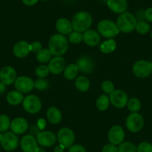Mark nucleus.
Listing matches in <instances>:
<instances>
[{
    "label": "nucleus",
    "mask_w": 152,
    "mask_h": 152,
    "mask_svg": "<svg viewBox=\"0 0 152 152\" xmlns=\"http://www.w3.org/2000/svg\"><path fill=\"white\" fill-rule=\"evenodd\" d=\"M69 43L64 34H55L51 37L49 42V49L52 55L61 56L68 50Z\"/></svg>",
    "instance_id": "obj_1"
},
{
    "label": "nucleus",
    "mask_w": 152,
    "mask_h": 152,
    "mask_svg": "<svg viewBox=\"0 0 152 152\" xmlns=\"http://www.w3.org/2000/svg\"><path fill=\"white\" fill-rule=\"evenodd\" d=\"M93 19L87 11H81L75 14L72 21V28L75 31L84 32L89 30L92 25Z\"/></svg>",
    "instance_id": "obj_2"
},
{
    "label": "nucleus",
    "mask_w": 152,
    "mask_h": 152,
    "mask_svg": "<svg viewBox=\"0 0 152 152\" xmlns=\"http://www.w3.org/2000/svg\"><path fill=\"white\" fill-rule=\"evenodd\" d=\"M137 19L129 12H124L118 17L116 25L119 31L123 33H129L135 29L137 26Z\"/></svg>",
    "instance_id": "obj_3"
},
{
    "label": "nucleus",
    "mask_w": 152,
    "mask_h": 152,
    "mask_svg": "<svg viewBox=\"0 0 152 152\" xmlns=\"http://www.w3.org/2000/svg\"><path fill=\"white\" fill-rule=\"evenodd\" d=\"M98 31L104 37H113L119 33L117 25L109 20H104L98 24Z\"/></svg>",
    "instance_id": "obj_4"
},
{
    "label": "nucleus",
    "mask_w": 152,
    "mask_h": 152,
    "mask_svg": "<svg viewBox=\"0 0 152 152\" xmlns=\"http://www.w3.org/2000/svg\"><path fill=\"white\" fill-rule=\"evenodd\" d=\"M23 106L25 110L28 113H37L42 107L41 101L34 95H29L23 99Z\"/></svg>",
    "instance_id": "obj_5"
},
{
    "label": "nucleus",
    "mask_w": 152,
    "mask_h": 152,
    "mask_svg": "<svg viewBox=\"0 0 152 152\" xmlns=\"http://www.w3.org/2000/svg\"><path fill=\"white\" fill-rule=\"evenodd\" d=\"M133 72L138 78H147L152 72V63L143 60L137 61L133 66Z\"/></svg>",
    "instance_id": "obj_6"
},
{
    "label": "nucleus",
    "mask_w": 152,
    "mask_h": 152,
    "mask_svg": "<svg viewBox=\"0 0 152 152\" xmlns=\"http://www.w3.org/2000/svg\"><path fill=\"white\" fill-rule=\"evenodd\" d=\"M144 125L142 116L138 113H132L126 119V127L131 132L136 133L140 131Z\"/></svg>",
    "instance_id": "obj_7"
},
{
    "label": "nucleus",
    "mask_w": 152,
    "mask_h": 152,
    "mask_svg": "<svg viewBox=\"0 0 152 152\" xmlns=\"http://www.w3.org/2000/svg\"><path fill=\"white\" fill-rule=\"evenodd\" d=\"M1 145L5 150L8 151L15 150L18 145V137L13 132H5L2 135L0 140Z\"/></svg>",
    "instance_id": "obj_8"
},
{
    "label": "nucleus",
    "mask_w": 152,
    "mask_h": 152,
    "mask_svg": "<svg viewBox=\"0 0 152 152\" xmlns=\"http://www.w3.org/2000/svg\"><path fill=\"white\" fill-rule=\"evenodd\" d=\"M58 140L59 144L64 148H69L75 141V134L70 128H61L58 133Z\"/></svg>",
    "instance_id": "obj_9"
},
{
    "label": "nucleus",
    "mask_w": 152,
    "mask_h": 152,
    "mask_svg": "<svg viewBox=\"0 0 152 152\" xmlns=\"http://www.w3.org/2000/svg\"><path fill=\"white\" fill-rule=\"evenodd\" d=\"M110 101L114 107L122 108L128 104V98L125 92L121 90H116L110 94Z\"/></svg>",
    "instance_id": "obj_10"
},
{
    "label": "nucleus",
    "mask_w": 152,
    "mask_h": 152,
    "mask_svg": "<svg viewBox=\"0 0 152 152\" xmlns=\"http://www.w3.org/2000/svg\"><path fill=\"white\" fill-rule=\"evenodd\" d=\"M14 86L17 91L26 93L31 91L34 87V82L27 76H20L14 81Z\"/></svg>",
    "instance_id": "obj_11"
},
{
    "label": "nucleus",
    "mask_w": 152,
    "mask_h": 152,
    "mask_svg": "<svg viewBox=\"0 0 152 152\" xmlns=\"http://www.w3.org/2000/svg\"><path fill=\"white\" fill-rule=\"evenodd\" d=\"M37 141L43 147H51L56 142V136L52 131H40L37 134Z\"/></svg>",
    "instance_id": "obj_12"
},
{
    "label": "nucleus",
    "mask_w": 152,
    "mask_h": 152,
    "mask_svg": "<svg viewBox=\"0 0 152 152\" xmlns=\"http://www.w3.org/2000/svg\"><path fill=\"white\" fill-rule=\"evenodd\" d=\"M108 139L112 144H121L125 139V132L123 128L119 125L113 126L108 132Z\"/></svg>",
    "instance_id": "obj_13"
},
{
    "label": "nucleus",
    "mask_w": 152,
    "mask_h": 152,
    "mask_svg": "<svg viewBox=\"0 0 152 152\" xmlns=\"http://www.w3.org/2000/svg\"><path fill=\"white\" fill-rule=\"evenodd\" d=\"M17 72L11 66H5L0 71V80L5 85H10L15 81Z\"/></svg>",
    "instance_id": "obj_14"
},
{
    "label": "nucleus",
    "mask_w": 152,
    "mask_h": 152,
    "mask_svg": "<svg viewBox=\"0 0 152 152\" xmlns=\"http://www.w3.org/2000/svg\"><path fill=\"white\" fill-rule=\"evenodd\" d=\"M37 142L36 139L32 135L28 134L24 136L20 142L22 150L23 152H37L38 149Z\"/></svg>",
    "instance_id": "obj_15"
},
{
    "label": "nucleus",
    "mask_w": 152,
    "mask_h": 152,
    "mask_svg": "<svg viewBox=\"0 0 152 152\" xmlns=\"http://www.w3.org/2000/svg\"><path fill=\"white\" fill-rule=\"evenodd\" d=\"M76 66L78 71L84 74H90L94 69V63L88 56H82L78 58L76 62Z\"/></svg>",
    "instance_id": "obj_16"
},
{
    "label": "nucleus",
    "mask_w": 152,
    "mask_h": 152,
    "mask_svg": "<svg viewBox=\"0 0 152 152\" xmlns=\"http://www.w3.org/2000/svg\"><path fill=\"white\" fill-rule=\"evenodd\" d=\"M66 61L62 57L56 56L50 60L49 64V69L52 74L58 75L62 72L65 69Z\"/></svg>",
    "instance_id": "obj_17"
},
{
    "label": "nucleus",
    "mask_w": 152,
    "mask_h": 152,
    "mask_svg": "<svg viewBox=\"0 0 152 152\" xmlns=\"http://www.w3.org/2000/svg\"><path fill=\"white\" fill-rule=\"evenodd\" d=\"M14 55L19 58H23L27 56L31 52L30 44L25 40L19 41L14 45L13 49Z\"/></svg>",
    "instance_id": "obj_18"
},
{
    "label": "nucleus",
    "mask_w": 152,
    "mask_h": 152,
    "mask_svg": "<svg viewBox=\"0 0 152 152\" xmlns=\"http://www.w3.org/2000/svg\"><path fill=\"white\" fill-rule=\"evenodd\" d=\"M11 129L15 134H22L27 131L28 124L24 118L18 117L14 119L11 123Z\"/></svg>",
    "instance_id": "obj_19"
},
{
    "label": "nucleus",
    "mask_w": 152,
    "mask_h": 152,
    "mask_svg": "<svg viewBox=\"0 0 152 152\" xmlns=\"http://www.w3.org/2000/svg\"><path fill=\"white\" fill-rule=\"evenodd\" d=\"M107 5L113 12L116 14L125 12L128 6L127 0H108Z\"/></svg>",
    "instance_id": "obj_20"
},
{
    "label": "nucleus",
    "mask_w": 152,
    "mask_h": 152,
    "mask_svg": "<svg viewBox=\"0 0 152 152\" xmlns=\"http://www.w3.org/2000/svg\"><path fill=\"white\" fill-rule=\"evenodd\" d=\"M83 40L90 46H96L101 40L99 33L94 30H87L83 34Z\"/></svg>",
    "instance_id": "obj_21"
},
{
    "label": "nucleus",
    "mask_w": 152,
    "mask_h": 152,
    "mask_svg": "<svg viewBox=\"0 0 152 152\" xmlns=\"http://www.w3.org/2000/svg\"><path fill=\"white\" fill-rule=\"evenodd\" d=\"M56 28L61 34H69L72 32L73 28L69 20L66 18H61L57 21Z\"/></svg>",
    "instance_id": "obj_22"
},
{
    "label": "nucleus",
    "mask_w": 152,
    "mask_h": 152,
    "mask_svg": "<svg viewBox=\"0 0 152 152\" xmlns=\"http://www.w3.org/2000/svg\"><path fill=\"white\" fill-rule=\"evenodd\" d=\"M46 116H47L49 122L53 125H58V123L61 122V119H62L61 112L59 109H58L55 107H51L48 109Z\"/></svg>",
    "instance_id": "obj_23"
},
{
    "label": "nucleus",
    "mask_w": 152,
    "mask_h": 152,
    "mask_svg": "<svg viewBox=\"0 0 152 152\" xmlns=\"http://www.w3.org/2000/svg\"><path fill=\"white\" fill-rule=\"evenodd\" d=\"M116 49V41L113 39H109L107 40L102 42L99 46V49L102 53L110 54L112 53Z\"/></svg>",
    "instance_id": "obj_24"
},
{
    "label": "nucleus",
    "mask_w": 152,
    "mask_h": 152,
    "mask_svg": "<svg viewBox=\"0 0 152 152\" xmlns=\"http://www.w3.org/2000/svg\"><path fill=\"white\" fill-rule=\"evenodd\" d=\"M7 101L11 105L20 104L23 101V96L19 91H11L7 95Z\"/></svg>",
    "instance_id": "obj_25"
},
{
    "label": "nucleus",
    "mask_w": 152,
    "mask_h": 152,
    "mask_svg": "<svg viewBox=\"0 0 152 152\" xmlns=\"http://www.w3.org/2000/svg\"><path fill=\"white\" fill-rule=\"evenodd\" d=\"M75 84L76 88L81 92H86L90 88V81L84 76H79L76 78Z\"/></svg>",
    "instance_id": "obj_26"
},
{
    "label": "nucleus",
    "mask_w": 152,
    "mask_h": 152,
    "mask_svg": "<svg viewBox=\"0 0 152 152\" xmlns=\"http://www.w3.org/2000/svg\"><path fill=\"white\" fill-rule=\"evenodd\" d=\"M78 69L76 64H71L64 69V77L68 80H73L78 75Z\"/></svg>",
    "instance_id": "obj_27"
},
{
    "label": "nucleus",
    "mask_w": 152,
    "mask_h": 152,
    "mask_svg": "<svg viewBox=\"0 0 152 152\" xmlns=\"http://www.w3.org/2000/svg\"><path fill=\"white\" fill-rule=\"evenodd\" d=\"M110 105V99L107 95H101L96 101V107L101 111L106 110Z\"/></svg>",
    "instance_id": "obj_28"
},
{
    "label": "nucleus",
    "mask_w": 152,
    "mask_h": 152,
    "mask_svg": "<svg viewBox=\"0 0 152 152\" xmlns=\"http://www.w3.org/2000/svg\"><path fill=\"white\" fill-rule=\"evenodd\" d=\"M52 58V53L49 51V49H42L40 52L37 53V59L39 62L44 64L49 61Z\"/></svg>",
    "instance_id": "obj_29"
},
{
    "label": "nucleus",
    "mask_w": 152,
    "mask_h": 152,
    "mask_svg": "<svg viewBox=\"0 0 152 152\" xmlns=\"http://www.w3.org/2000/svg\"><path fill=\"white\" fill-rule=\"evenodd\" d=\"M118 152H137V148L132 142H125L119 145Z\"/></svg>",
    "instance_id": "obj_30"
},
{
    "label": "nucleus",
    "mask_w": 152,
    "mask_h": 152,
    "mask_svg": "<svg viewBox=\"0 0 152 152\" xmlns=\"http://www.w3.org/2000/svg\"><path fill=\"white\" fill-rule=\"evenodd\" d=\"M128 110L131 112L133 113H137L141 108V103H140V100L136 98H132L130 100H128V104H127Z\"/></svg>",
    "instance_id": "obj_31"
},
{
    "label": "nucleus",
    "mask_w": 152,
    "mask_h": 152,
    "mask_svg": "<svg viewBox=\"0 0 152 152\" xmlns=\"http://www.w3.org/2000/svg\"><path fill=\"white\" fill-rule=\"evenodd\" d=\"M135 28L137 31L140 34H145L150 31V25L147 22L141 20L137 23Z\"/></svg>",
    "instance_id": "obj_32"
},
{
    "label": "nucleus",
    "mask_w": 152,
    "mask_h": 152,
    "mask_svg": "<svg viewBox=\"0 0 152 152\" xmlns=\"http://www.w3.org/2000/svg\"><path fill=\"white\" fill-rule=\"evenodd\" d=\"M11 126L10 119L7 115H1L0 116V131L5 132Z\"/></svg>",
    "instance_id": "obj_33"
},
{
    "label": "nucleus",
    "mask_w": 152,
    "mask_h": 152,
    "mask_svg": "<svg viewBox=\"0 0 152 152\" xmlns=\"http://www.w3.org/2000/svg\"><path fill=\"white\" fill-rule=\"evenodd\" d=\"M34 87L38 90L43 91V90H47L49 87V83L47 80L43 78H40V79H37L34 82Z\"/></svg>",
    "instance_id": "obj_34"
},
{
    "label": "nucleus",
    "mask_w": 152,
    "mask_h": 152,
    "mask_svg": "<svg viewBox=\"0 0 152 152\" xmlns=\"http://www.w3.org/2000/svg\"><path fill=\"white\" fill-rule=\"evenodd\" d=\"M69 40L72 43H79L80 42L82 41L83 40V34L81 33V32L78 31H73L71 32L69 36Z\"/></svg>",
    "instance_id": "obj_35"
},
{
    "label": "nucleus",
    "mask_w": 152,
    "mask_h": 152,
    "mask_svg": "<svg viewBox=\"0 0 152 152\" xmlns=\"http://www.w3.org/2000/svg\"><path fill=\"white\" fill-rule=\"evenodd\" d=\"M49 72H49V67L44 65L39 66L37 67L36 69H35V73H36L38 77H40V78H44L45 77H46V76L49 75Z\"/></svg>",
    "instance_id": "obj_36"
},
{
    "label": "nucleus",
    "mask_w": 152,
    "mask_h": 152,
    "mask_svg": "<svg viewBox=\"0 0 152 152\" xmlns=\"http://www.w3.org/2000/svg\"><path fill=\"white\" fill-rule=\"evenodd\" d=\"M102 90L107 94H110L114 91V84L110 81H104L102 84Z\"/></svg>",
    "instance_id": "obj_37"
},
{
    "label": "nucleus",
    "mask_w": 152,
    "mask_h": 152,
    "mask_svg": "<svg viewBox=\"0 0 152 152\" xmlns=\"http://www.w3.org/2000/svg\"><path fill=\"white\" fill-rule=\"evenodd\" d=\"M137 152H152V145L147 142H141L137 147Z\"/></svg>",
    "instance_id": "obj_38"
},
{
    "label": "nucleus",
    "mask_w": 152,
    "mask_h": 152,
    "mask_svg": "<svg viewBox=\"0 0 152 152\" xmlns=\"http://www.w3.org/2000/svg\"><path fill=\"white\" fill-rule=\"evenodd\" d=\"M31 52L34 53H37L42 49V44L39 41H34L30 44Z\"/></svg>",
    "instance_id": "obj_39"
},
{
    "label": "nucleus",
    "mask_w": 152,
    "mask_h": 152,
    "mask_svg": "<svg viewBox=\"0 0 152 152\" xmlns=\"http://www.w3.org/2000/svg\"><path fill=\"white\" fill-rule=\"evenodd\" d=\"M102 152H118V148L116 145L109 143L105 145L102 148Z\"/></svg>",
    "instance_id": "obj_40"
},
{
    "label": "nucleus",
    "mask_w": 152,
    "mask_h": 152,
    "mask_svg": "<svg viewBox=\"0 0 152 152\" xmlns=\"http://www.w3.org/2000/svg\"><path fill=\"white\" fill-rule=\"evenodd\" d=\"M68 152H86V149L81 145H72L69 148Z\"/></svg>",
    "instance_id": "obj_41"
},
{
    "label": "nucleus",
    "mask_w": 152,
    "mask_h": 152,
    "mask_svg": "<svg viewBox=\"0 0 152 152\" xmlns=\"http://www.w3.org/2000/svg\"><path fill=\"white\" fill-rule=\"evenodd\" d=\"M144 17L146 20L152 23V8H148L144 13Z\"/></svg>",
    "instance_id": "obj_42"
},
{
    "label": "nucleus",
    "mask_w": 152,
    "mask_h": 152,
    "mask_svg": "<svg viewBox=\"0 0 152 152\" xmlns=\"http://www.w3.org/2000/svg\"><path fill=\"white\" fill-rule=\"evenodd\" d=\"M22 1L27 6H32V5H34L35 4L37 3L39 0H22Z\"/></svg>",
    "instance_id": "obj_43"
},
{
    "label": "nucleus",
    "mask_w": 152,
    "mask_h": 152,
    "mask_svg": "<svg viewBox=\"0 0 152 152\" xmlns=\"http://www.w3.org/2000/svg\"><path fill=\"white\" fill-rule=\"evenodd\" d=\"M64 148H64V146H62L61 145H59L56 146V147L55 148V152H64Z\"/></svg>",
    "instance_id": "obj_44"
},
{
    "label": "nucleus",
    "mask_w": 152,
    "mask_h": 152,
    "mask_svg": "<svg viewBox=\"0 0 152 152\" xmlns=\"http://www.w3.org/2000/svg\"><path fill=\"white\" fill-rule=\"evenodd\" d=\"M5 91V84L2 82H0V95H2Z\"/></svg>",
    "instance_id": "obj_45"
},
{
    "label": "nucleus",
    "mask_w": 152,
    "mask_h": 152,
    "mask_svg": "<svg viewBox=\"0 0 152 152\" xmlns=\"http://www.w3.org/2000/svg\"><path fill=\"white\" fill-rule=\"evenodd\" d=\"M38 125H39L40 129H41V125H43V128H44L45 125H46V122H45L44 119H40V120L38 121Z\"/></svg>",
    "instance_id": "obj_46"
},
{
    "label": "nucleus",
    "mask_w": 152,
    "mask_h": 152,
    "mask_svg": "<svg viewBox=\"0 0 152 152\" xmlns=\"http://www.w3.org/2000/svg\"><path fill=\"white\" fill-rule=\"evenodd\" d=\"M37 152H45V150L44 148H38Z\"/></svg>",
    "instance_id": "obj_47"
},
{
    "label": "nucleus",
    "mask_w": 152,
    "mask_h": 152,
    "mask_svg": "<svg viewBox=\"0 0 152 152\" xmlns=\"http://www.w3.org/2000/svg\"><path fill=\"white\" fill-rule=\"evenodd\" d=\"M101 1H102V2H107L108 0H101Z\"/></svg>",
    "instance_id": "obj_48"
},
{
    "label": "nucleus",
    "mask_w": 152,
    "mask_h": 152,
    "mask_svg": "<svg viewBox=\"0 0 152 152\" xmlns=\"http://www.w3.org/2000/svg\"><path fill=\"white\" fill-rule=\"evenodd\" d=\"M2 134H1V133H0V140H1V138H2Z\"/></svg>",
    "instance_id": "obj_49"
},
{
    "label": "nucleus",
    "mask_w": 152,
    "mask_h": 152,
    "mask_svg": "<svg viewBox=\"0 0 152 152\" xmlns=\"http://www.w3.org/2000/svg\"><path fill=\"white\" fill-rule=\"evenodd\" d=\"M151 38H152V30H151Z\"/></svg>",
    "instance_id": "obj_50"
},
{
    "label": "nucleus",
    "mask_w": 152,
    "mask_h": 152,
    "mask_svg": "<svg viewBox=\"0 0 152 152\" xmlns=\"http://www.w3.org/2000/svg\"><path fill=\"white\" fill-rule=\"evenodd\" d=\"M41 1H47V0H41Z\"/></svg>",
    "instance_id": "obj_51"
}]
</instances>
